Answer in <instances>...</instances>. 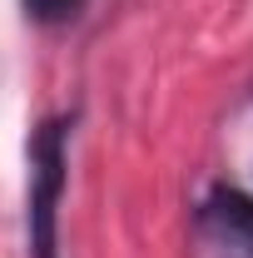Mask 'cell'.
I'll return each mask as SVG.
<instances>
[{"label": "cell", "instance_id": "obj_1", "mask_svg": "<svg viewBox=\"0 0 253 258\" xmlns=\"http://www.w3.org/2000/svg\"><path fill=\"white\" fill-rule=\"evenodd\" d=\"M65 139H70V119H50L40 124L30 144V253L35 258H60V194H65Z\"/></svg>", "mask_w": 253, "mask_h": 258}, {"label": "cell", "instance_id": "obj_2", "mask_svg": "<svg viewBox=\"0 0 253 258\" xmlns=\"http://www.w3.org/2000/svg\"><path fill=\"white\" fill-rule=\"evenodd\" d=\"M204 224L214 228L223 248L253 258V199L243 189H214L204 204Z\"/></svg>", "mask_w": 253, "mask_h": 258}, {"label": "cell", "instance_id": "obj_3", "mask_svg": "<svg viewBox=\"0 0 253 258\" xmlns=\"http://www.w3.org/2000/svg\"><path fill=\"white\" fill-rule=\"evenodd\" d=\"M20 5H25V15L40 20V25H65V20H75L85 10V0H20Z\"/></svg>", "mask_w": 253, "mask_h": 258}]
</instances>
